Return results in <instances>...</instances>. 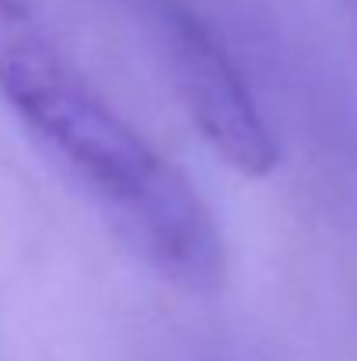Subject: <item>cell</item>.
<instances>
[{"label": "cell", "instance_id": "cell-1", "mask_svg": "<svg viewBox=\"0 0 357 361\" xmlns=\"http://www.w3.org/2000/svg\"><path fill=\"white\" fill-rule=\"evenodd\" d=\"M4 106L161 277L186 291L218 288L225 242L200 190L123 120L67 56L14 88Z\"/></svg>", "mask_w": 357, "mask_h": 361}, {"label": "cell", "instance_id": "cell-2", "mask_svg": "<svg viewBox=\"0 0 357 361\" xmlns=\"http://www.w3.org/2000/svg\"><path fill=\"white\" fill-rule=\"evenodd\" d=\"M154 25L172 88L203 144L232 172L266 179L280 165V147L225 42L189 7L172 0L154 4Z\"/></svg>", "mask_w": 357, "mask_h": 361}]
</instances>
